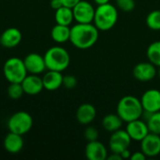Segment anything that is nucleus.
I'll return each mask as SVG.
<instances>
[{
    "mask_svg": "<svg viewBox=\"0 0 160 160\" xmlns=\"http://www.w3.org/2000/svg\"><path fill=\"white\" fill-rule=\"evenodd\" d=\"M99 37V30L94 23H78L70 28L69 41L80 50L93 47Z\"/></svg>",
    "mask_w": 160,
    "mask_h": 160,
    "instance_id": "f257e3e1",
    "label": "nucleus"
},
{
    "mask_svg": "<svg viewBox=\"0 0 160 160\" xmlns=\"http://www.w3.org/2000/svg\"><path fill=\"white\" fill-rule=\"evenodd\" d=\"M116 112L124 122L128 123L140 119L142 116L143 108L141 99L138 98L134 96H125L119 100Z\"/></svg>",
    "mask_w": 160,
    "mask_h": 160,
    "instance_id": "f03ea898",
    "label": "nucleus"
},
{
    "mask_svg": "<svg viewBox=\"0 0 160 160\" xmlns=\"http://www.w3.org/2000/svg\"><path fill=\"white\" fill-rule=\"evenodd\" d=\"M118 21L117 8L111 3L99 5L95 10L93 23L99 31H108L114 27Z\"/></svg>",
    "mask_w": 160,
    "mask_h": 160,
    "instance_id": "7ed1b4c3",
    "label": "nucleus"
},
{
    "mask_svg": "<svg viewBox=\"0 0 160 160\" xmlns=\"http://www.w3.org/2000/svg\"><path fill=\"white\" fill-rule=\"evenodd\" d=\"M46 68L48 70L64 71L70 63L68 52L61 46H53L47 50L44 54Z\"/></svg>",
    "mask_w": 160,
    "mask_h": 160,
    "instance_id": "20e7f679",
    "label": "nucleus"
},
{
    "mask_svg": "<svg viewBox=\"0 0 160 160\" xmlns=\"http://www.w3.org/2000/svg\"><path fill=\"white\" fill-rule=\"evenodd\" d=\"M3 73L9 83L22 82L28 74L23 60L19 57L8 58L4 64Z\"/></svg>",
    "mask_w": 160,
    "mask_h": 160,
    "instance_id": "39448f33",
    "label": "nucleus"
},
{
    "mask_svg": "<svg viewBox=\"0 0 160 160\" xmlns=\"http://www.w3.org/2000/svg\"><path fill=\"white\" fill-rule=\"evenodd\" d=\"M7 126L9 132L22 136L31 130L33 127V118L26 112H17L8 118Z\"/></svg>",
    "mask_w": 160,
    "mask_h": 160,
    "instance_id": "423d86ee",
    "label": "nucleus"
},
{
    "mask_svg": "<svg viewBox=\"0 0 160 160\" xmlns=\"http://www.w3.org/2000/svg\"><path fill=\"white\" fill-rule=\"evenodd\" d=\"M72 10H73L74 20L78 23H92L93 22L96 8L88 1L81 0L72 8Z\"/></svg>",
    "mask_w": 160,
    "mask_h": 160,
    "instance_id": "0eeeda50",
    "label": "nucleus"
},
{
    "mask_svg": "<svg viewBox=\"0 0 160 160\" xmlns=\"http://www.w3.org/2000/svg\"><path fill=\"white\" fill-rule=\"evenodd\" d=\"M131 138L127 132V130L118 129L114 132H112L110 142H109V147L112 153L121 154L125 149L129 148L131 143Z\"/></svg>",
    "mask_w": 160,
    "mask_h": 160,
    "instance_id": "6e6552de",
    "label": "nucleus"
},
{
    "mask_svg": "<svg viewBox=\"0 0 160 160\" xmlns=\"http://www.w3.org/2000/svg\"><path fill=\"white\" fill-rule=\"evenodd\" d=\"M141 151L146 158H155L160 154V135L151 133L141 141Z\"/></svg>",
    "mask_w": 160,
    "mask_h": 160,
    "instance_id": "1a4fd4ad",
    "label": "nucleus"
},
{
    "mask_svg": "<svg viewBox=\"0 0 160 160\" xmlns=\"http://www.w3.org/2000/svg\"><path fill=\"white\" fill-rule=\"evenodd\" d=\"M158 74L156 66L151 62H142L133 68V76L140 82H150Z\"/></svg>",
    "mask_w": 160,
    "mask_h": 160,
    "instance_id": "9d476101",
    "label": "nucleus"
},
{
    "mask_svg": "<svg viewBox=\"0 0 160 160\" xmlns=\"http://www.w3.org/2000/svg\"><path fill=\"white\" fill-rule=\"evenodd\" d=\"M126 130L130 136L131 140L136 141V142H141L150 132L147 123L144 122L143 120H141V118L128 122L127 125Z\"/></svg>",
    "mask_w": 160,
    "mask_h": 160,
    "instance_id": "9b49d317",
    "label": "nucleus"
},
{
    "mask_svg": "<svg viewBox=\"0 0 160 160\" xmlns=\"http://www.w3.org/2000/svg\"><path fill=\"white\" fill-rule=\"evenodd\" d=\"M143 111L156 112L160 111V91L158 89H149L143 93L141 98Z\"/></svg>",
    "mask_w": 160,
    "mask_h": 160,
    "instance_id": "f8f14e48",
    "label": "nucleus"
},
{
    "mask_svg": "<svg viewBox=\"0 0 160 160\" xmlns=\"http://www.w3.org/2000/svg\"><path fill=\"white\" fill-rule=\"evenodd\" d=\"M23 62H24L25 68L27 69V72L30 74L38 75V74L44 72L45 69H47L44 56L38 54V53H36V52L27 54L24 57Z\"/></svg>",
    "mask_w": 160,
    "mask_h": 160,
    "instance_id": "ddd939ff",
    "label": "nucleus"
},
{
    "mask_svg": "<svg viewBox=\"0 0 160 160\" xmlns=\"http://www.w3.org/2000/svg\"><path fill=\"white\" fill-rule=\"evenodd\" d=\"M21 83L23 88L24 94L29 96L38 95L44 89L42 78L38 77L36 74H27V76Z\"/></svg>",
    "mask_w": 160,
    "mask_h": 160,
    "instance_id": "4468645a",
    "label": "nucleus"
},
{
    "mask_svg": "<svg viewBox=\"0 0 160 160\" xmlns=\"http://www.w3.org/2000/svg\"><path fill=\"white\" fill-rule=\"evenodd\" d=\"M84 152L86 158L89 160H105L108 157L106 146L98 140L88 142Z\"/></svg>",
    "mask_w": 160,
    "mask_h": 160,
    "instance_id": "2eb2a0df",
    "label": "nucleus"
},
{
    "mask_svg": "<svg viewBox=\"0 0 160 160\" xmlns=\"http://www.w3.org/2000/svg\"><path fill=\"white\" fill-rule=\"evenodd\" d=\"M22 36L19 29L10 27L6 29L0 36V44L8 49L14 48L20 44L22 41Z\"/></svg>",
    "mask_w": 160,
    "mask_h": 160,
    "instance_id": "dca6fc26",
    "label": "nucleus"
},
{
    "mask_svg": "<svg viewBox=\"0 0 160 160\" xmlns=\"http://www.w3.org/2000/svg\"><path fill=\"white\" fill-rule=\"evenodd\" d=\"M97 116V110L94 105L90 103L82 104L76 112L77 121L81 125H89L91 124Z\"/></svg>",
    "mask_w": 160,
    "mask_h": 160,
    "instance_id": "f3484780",
    "label": "nucleus"
},
{
    "mask_svg": "<svg viewBox=\"0 0 160 160\" xmlns=\"http://www.w3.org/2000/svg\"><path fill=\"white\" fill-rule=\"evenodd\" d=\"M63 75L60 71L48 70L42 77L44 89L48 91H54L63 85Z\"/></svg>",
    "mask_w": 160,
    "mask_h": 160,
    "instance_id": "a211bd4d",
    "label": "nucleus"
},
{
    "mask_svg": "<svg viewBox=\"0 0 160 160\" xmlns=\"http://www.w3.org/2000/svg\"><path fill=\"white\" fill-rule=\"evenodd\" d=\"M4 148L10 154H18L23 147V139L22 135L9 132L4 139Z\"/></svg>",
    "mask_w": 160,
    "mask_h": 160,
    "instance_id": "6ab92c4d",
    "label": "nucleus"
},
{
    "mask_svg": "<svg viewBox=\"0 0 160 160\" xmlns=\"http://www.w3.org/2000/svg\"><path fill=\"white\" fill-rule=\"evenodd\" d=\"M54 19H55L56 23L69 26L72 23V22L74 21V15H73L72 8L66 7V6H62L61 8H59L58 9L55 10Z\"/></svg>",
    "mask_w": 160,
    "mask_h": 160,
    "instance_id": "aec40b11",
    "label": "nucleus"
},
{
    "mask_svg": "<svg viewBox=\"0 0 160 160\" xmlns=\"http://www.w3.org/2000/svg\"><path fill=\"white\" fill-rule=\"evenodd\" d=\"M52 38L57 43H65L69 40L70 38V27L68 25H62L56 23L51 31Z\"/></svg>",
    "mask_w": 160,
    "mask_h": 160,
    "instance_id": "412c9836",
    "label": "nucleus"
},
{
    "mask_svg": "<svg viewBox=\"0 0 160 160\" xmlns=\"http://www.w3.org/2000/svg\"><path fill=\"white\" fill-rule=\"evenodd\" d=\"M124 121L121 119V117L116 113H110L104 116L102 120V127L106 131L109 132H114L118 129H120L123 126Z\"/></svg>",
    "mask_w": 160,
    "mask_h": 160,
    "instance_id": "4be33fe9",
    "label": "nucleus"
},
{
    "mask_svg": "<svg viewBox=\"0 0 160 160\" xmlns=\"http://www.w3.org/2000/svg\"><path fill=\"white\" fill-rule=\"evenodd\" d=\"M147 58L156 67H160V40L155 41L147 48Z\"/></svg>",
    "mask_w": 160,
    "mask_h": 160,
    "instance_id": "5701e85b",
    "label": "nucleus"
},
{
    "mask_svg": "<svg viewBox=\"0 0 160 160\" xmlns=\"http://www.w3.org/2000/svg\"><path fill=\"white\" fill-rule=\"evenodd\" d=\"M145 122L147 123L149 131L151 133L160 135V111L151 113Z\"/></svg>",
    "mask_w": 160,
    "mask_h": 160,
    "instance_id": "b1692460",
    "label": "nucleus"
},
{
    "mask_svg": "<svg viewBox=\"0 0 160 160\" xmlns=\"http://www.w3.org/2000/svg\"><path fill=\"white\" fill-rule=\"evenodd\" d=\"M147 26L155 31L160 30V10L156 9L151 11L146 17Z\"/></svg>",
    "mask_w": 160,
    "mask_h": 160,
    "instance_id": "393cba45",
    "label": "nucleus"
},
{
    "mask_svg": "<svg viewBox=\"0 0 160 160\" xmlns=\"http://www.w3.org/2000/svg\"><path fill=\"white\" fill-rule=\"evenodd\" d=\"M24 94L21 82H11L8 87V95L11 99H19Z\"/></svg>",
    "mask_w": 160,
    "mask_h": 160,
    "instance_id": "a878e982",
    "label": "nucleus"
},
{
    "mask_svg": "<svg viewBox=\"0 0 160 160\" xmlns=\"http://www.w3.org/2000/svg\"><path fill=\"white\" fill-rule=\"evenodd\" d=\"M117 8L124 12H131L136 7L135 0H116Z\"/></svg>",
    "mask_w": 160,
    "mask_h": 160,
    "instance_id": "bb28decb",
    "label": "nucleus"
},
{
    "mask_svg": "<svg viewBox=\"0 0 160 160\" xmlns=\"http://www.w3.org/2000/svg\"><path fill=\"white\" fill-rule=\"evenodd\" d=\"M84 138L88 141V142H93V141H97L98 139V131L96 128L94 127H88L85 130H84Z\"/></svg>",
    "mask_w": 160,
    "mask_h": 160,
    "instance_id": "cd10ccee",
    "label": "nucleus"
},
{
    "mask_svg": "<svg viewBox=\"0 0 160 160\" xmlns=\"http://www.w3.org/2000/svg\"><path fill=\"white\" fill-rule=\"evenodd\" d=\"M77 79L73 75H66L63 77V85L67 89H73L77 85Z\"/></svg>",
    "mask_w": 160,
    "mask_h": 160,
    "instance_id": "c85d7f7f",
    "label": "nucleus"
},
{
    "mask_svg": "<svg viewBox=\"0 0 160 160\" xmlns=\"http://www.w3.org/2000/svg\"><path fill=\"white\" fill-rule=\"evenodd\" d=\"M130 159L131 160H144L146 159V156L142 152H135L133 154H131V157H130Z\"/></svg>",
    "mask_w": 160,
    "mask_h": 160,
    "instance_id": "c756f323",
    "label": "nucleus"
},
{
    "mask_svg": "<svg viewBox=\"0 0 160 160\" xmlns=\"http://www.w3.org/2000/svg\"><path fill=\"white\" fill-rule=\"evenodd\" d=\"M63 3V6L68 7V8H73L77 3H79L81 0H61Z\"/></svg>",
    "mask_w": 160,
    "mask_h": 160,
    "instance_id": "7c9ffc66",
    "label": "nucleus"
},
{
    "mask_svg": "<svg viewBox=\"0 0 160 160\" xmlns=\"http://www.w3.org/2000/svg\"><path fill=\"white\" fill-rule=\"evenodd\" d=\"M50 5H51V8H53L54 10H56V9H58L59 8H61L63 6V3H62L61 0H51Z\"/></svg>",
    "mask_w": 160,
    "mask_h": 160,
    "instance_id": "2f4dec72",
    "label": "nucleus"
},
{
    "mask_svg": "<svg viewBox=\"0 0 160 160\" xmlns=\"http://www.w3.org/2000/svg\"><path fill=\"white\" fill-rule=\"evenodd\" d=\"M120 156L122 157V159H128V158H130V157H131V152H130L129 149L128 148V149H125V150L120 154Z\"/></svg>",
    "mask_w": 160,
    "mask_h": 160,
    "instance_id": "473e14b6",
    "label": "nucleus"
},
{
    "mask_svg": "<svg viewBox=\"0 0 160 160\" xmlns=\"http://www.w3.org/2000/svg\"><path fill=\"white\" fill-rule=\"evenodd\" d=\"M107 159L109 160H121L122 159V157L119 155V154H116V153H112L110 156L107 157Z\"/></svg>",
    "mask_w": 160,
    "mask_h": 160,
    "instance_id": "72a5a7b5",
    "label": "nucleus"
},
{
    "mask_svg": "<svg viewBox=\"0 0 160 160\" xmlns=\"http://www.w3.org/2000/svg\"><path fill=\"white\" fill-rule=\"evenodd\" d=\"M95 3L99 6V5H104V4H107V3H110L111 0H94Z\"/></svg>",
    "mask_w": 160,
    "mask_h": 160,
    "instance_id": "f704fd0d",
    "label": "nucleus"
},
{
    "mask_svg": "<svg viewBox=\"0 0 160 160\" xmlns=\"http://www.w3.org/2000/svg\"><path fill=\"white\" fill-rule=\"evenodd\" d=\"M159 68H158V77L160 78V67H158Z\"/></svg>",
    "mask_w": 160,
    "mask_h": 160,
    "instance_id": "c9c22d12",
    "label": "nucleus"
},
{
    "mask_svg": "<svg viewBox=\"0 0 160 160\" xmlns=\"http://www.w3.org/2000/svg\"><path fill=\"white\" fill-rule=\"evenodd\" d=\"M0 41H1V40H0Z\"/></svg>",
    "mask_w": 160,
    "mask_h": 160,
    "instance_id": "e433bc0d",
    "label": "nucleus"
}]
</instances>
